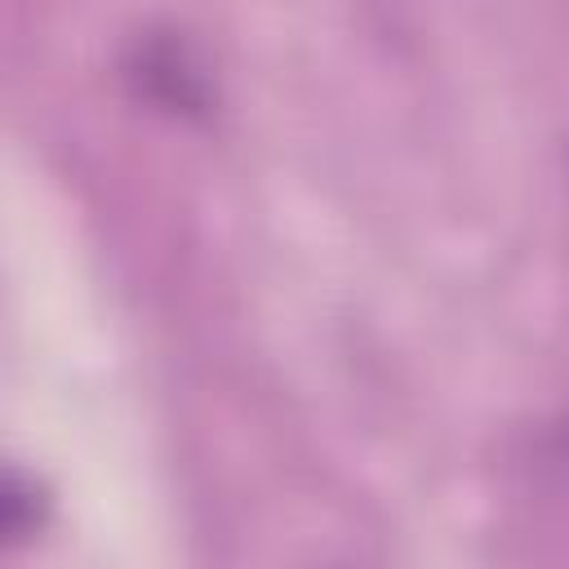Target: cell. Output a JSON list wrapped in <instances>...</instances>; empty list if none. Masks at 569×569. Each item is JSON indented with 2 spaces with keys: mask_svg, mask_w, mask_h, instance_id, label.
Returning <instances> with one entry per match:
<instances>
[{
  "mask_svg": "<svg viewBox=\"0 0 569 569\" xmlns=\"http://www.w3.org/2000/svg\"><path fill=\"white\" fill-rule=\"evenodd\" d=\"M173 36L178 31H147L133 44L124 67H129V80L138 84V93H147L164 111L200 116L209 107V98H213V84H209L200 58Z\"/></svg>",
  "mask_w": 569,
  "mask_h": 569,
  "instance_id": "1",
  "label": "cell"
}]
</instances>
